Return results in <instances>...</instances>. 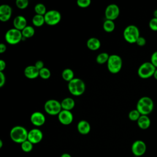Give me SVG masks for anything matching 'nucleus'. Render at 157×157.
Masks as SVG:
<instances>
[{"mask_svg": "<svg viewBox=\"0 0 157 157\" xmlns=\"http://www.w3.org/2000/svg\"><path fill=\"white\" fill-rule=\"evenodd\" d=\"M67 87L69 91L75 96H79L83 94L86 88L84 82L78 78H74L70 81Z\"/></svg>", "mask_w": 157, "mask_h": 157, "instance_id": "3", "label": "nucleus"}, {"mask_svg": "<svg viewBox=\"0 0 157 157\" xmlns=\"http://www.w3.org/2000/svg\"><path fill=\"white\" fill-rule=\"evenodd\" d=\"M154 103L153 100L148 96L140 98L137 101L136 109L142 115H148L153 110Z\"/></svg>", "mask_w": 157, "mask_h": 157, "instance_id": "2", "label": "nucleus"}, {"mask_svg": "<svg viewBox=\"0 0 157 157\" xmlns=\"http://www.w3.org/2000/svg\"><path fill=\"white\" fill-rule=\"evenodd\" d=\"M24 75L29 79H34L39 76V71L34 65H30L25 67L24 70Z\"/></svg>", "mask_w": 157, "mask_h": 157, "instance_id": "16", "label": "nucleus"}, {"mask_svg": "<svg viewBox=\"0 0 157 157\" xmlns=\"http://www.w3.org/2000/svg\"><path fill=\"white\" fill-rule=\"evenodd\" d=\"M87 47L92 51L98 50L101 47V42L96 37H91L88 39L86 42Z\"/></svg>", "mask_w": 157, "mask_h": 157, "instance_id": "20", "label": "nucleus"}, {"mask_svg": "<svg viewBox=\"0 0 157 157\" xmlns=\"http://www.w3.org/2000/svg\"><path fill=\"white\" fill-rule=\"evenodd\" d=\"M6 48H7L6 45L4 44L1 43L0 44V53H3L4 52H5L6 50Z\"/></svg>", "mask_w": 157, "mask_h": 157, "instance_id": "39", "label": "nucleus"}, {"mask_svg": "<svg viewBox=\"0 0 157 157\" xmlns=\"http://www.w3.org/2000/svg\"><path fill=\"white\" fill-rule=\"evenodd\" d=\"M23 39L21 31L15 28L9 29L5 34L6 42L10 45H15L19 43Z\"/></svg>", "mask_w": 157, "mask_h": 157, "instance_id": "8", "label": "nucleus"}, {"mask_svg": "<svg viewBox=\"0 0 157 157\" xmlns=\"http://www.w3.org/2000/svg\"><path fill=\"white\" fill-rule=\"evenodd\" d=\"M34 11L36 14L44 16L45 14L47 13L46 7L44 4L42 3H38L34 6Z\"/></svg>", "mask_w": 157, "mask_h": 157, "instance_id": "27", "label": "nucleus"}, {"mask_svg": "<svg viewBox=\"0 0 157 157\" xmlns=\"http://www.w3.org/2000/svg\"><path fill=\"white\" fill-rule=\"evenodd\" d=\"M153 77L157 80V69L155 70V73L153 74Z\"/></svg>", "mask_w": 157, "mask_h": 157, "instance_id": "41", "label": "nucleus"}, {"mask_svg": "<svg viewBox=\"0 0 157 157\" xmlns=\"http://www.w3.org/2000/svg\"><path fill=\"white\" fill-rule=\"evenodd\" d=\"M77 131L82 135L88 134L91 130V126L90 123L86 120H80L77 126Z\"/></svg>", "mask_w": 157, "mask_h": 157, "instance_id": "18", "label": "nucleus"}, {"mask_svg": "<svg viewBox=\"0 0 157 157\" xmlns=\"http://www.w3.org/2000/svg\"><path fill=\"white\" fill-rule=\"evenodd\" d=\"M33 145L34 144H33L31 142L27 140L23 142L22 144H21V148L24 152L28 153L32 151L33 148Z\"/></svg>", "mask_w": 157, "mask_h": 157, "instance_id": "28", "label": "nucleus"}, {"mask_svg": "<svg viewBox=\"0 0 157 157\" xmlns=\"http://www.w3.org/2000/svg\"><path fill=\"white\" fill-rule=\"evenodd\" d=\"M58 118L62 124L69 125L73 121L74 116L71 111L62 109L58 115Z\"/></svg>", "mask_w": 157, "mask_h": 157, "instance_id": "13", "label": "nucleus"}, {"mask_svg": "<svg viewBox=\"0 0 157 157\" xmlns=\"http://www.w3.org/2000/svg\"><path fill=\"white\" fill-rule=\"evenodd\" d=\"M123 35L126 42L130 44L136 43L138 38L140 37L139 29L136 26L130 25L125 28L123 31Z\"/></svg>", "mask_w": 157, "mask_h": 157, "instance_id": "4", "label": "nucleus"}, {"mask_svg": "<svg viewBox=\"0 0 157 157\" xmlns=\"http://www.w3.org/2000/svg\"><path fill=\"white\" fill-rule=\"evenodd\" d=\"M43 139V133L38 128H34L28 131V140L33 144L39 143Z\"/></svg>", "mask_w": 157, "mask_h": 157, "instance_id": "12", "label": "nucleus"}, {"mask_svg": "<svg viewBox=\"0 0 157 157\" xmlns=\"http://www.w3.org/2000/svg\"><path fill=\"white\" fill-rule=\"evenodd\" d=\"M6 83V76L3 72H0V87H2Z\"/></svg>", "mask_w": 157, "mask_h": 157, "instance_id": "36", "label": "nucleus"}, {"mask_svg": "<svg viewBox=\"0 0 157 157\" xmlns=\"http://www.w3.org/2000/svg\"><path fill=\"white\" fill-rule=\"evenodd\" d=\"M50 76H51V72L48 68L44 67V68H42L39 71V77L42 79H44V80L48 79L50 77Z\"/></svg>", "mask_w": 157, "mask_h": 157, "instance_id": "29", "label": "nucleus"}, {"mask_svg": "<svg viewBox=\"0 0 157 157\" xmlns=\"http://www.w3.org/2000/svg\"><path fill=\"white\" fill-rule=\"evenodd\" d=\"M156 68L150 62L143 63L138 68L137 74L142 78H148L151 76L155 72Z\"/></svg>", "mask_w": 157, "mask_h": 157, "instance_id": "6", "label": "nucleus"}, {"mask_svg": "<svg viewBox=\"0 0 157 157\" xmlns=\"http://www.w3.org/2000/svg\"><path fill=\"white\" fill-rule=\"evenodd\" d=\"M60 157H72V156H71L70 154H69V153H63V154L60 156Z\"/></svg>", "mask_w": 157, "mask_h": 157, "instance_id": "40", "label": "nucleus"}, {"mask_svg": "<svg viewBox=\"0 0 157 157\" xmlns=\"http://www.w3.org/2000/svg\"><path fill=\"white\" fill-rule=\"evenodd\" d=\"M31 123L36 126H41L45 122V117L44 114L40 112H34L30 117Z\"/></svg>", "mask_w": 157, "mask_h": 157, "instance_id": "14", "label": "nucleus"}, {"mask_svg": "<svg viewBox=\"0 0 157 157\" xmlns=\"http://www.w3.org/2000/svg\"><path fill=\"white\" fill-rule=\"evenodd\" d=\"M91 4L90 0H77V4L78 7L81 8L88 7Z\"/></svg>", "mask_w": 157, "mask_h": 157, "instance_id": "32", "label": "nucleus"}, {"mask_svg": "<svg viewBox=\"0 0 157 157\" xmlns=\"http://www.w3.org/2000/svg\"><path fill=\"white\" fill-rule=\"evenodd\" d=\"M140 115H141L140 113L137 109H134L129 112V113L128 114V117L130 120L135 121L138 120V119L140 118Z\"/></svg>", "mask_w": 157, "mask_h": 157, "instance_id": "30", "label": "nucleus"}, {"mask_svg": "<svg viewBox=\"0 0 157 157\" xmlns=\"http://www.w3.org/2000/svg\"><path fill=\"white\" fill-rule=\"evenodd\" d=\"M32 23L33 25L36 27L42 26L44 23H45L44 16L36 14L32 18Z\"/></svg>", "mask_w": 157, "mask_h": 157, "instance_id": "23", "label": "nucleus"}, {"mask_svg": "<svg viewBox=\"0 0 157 157\" xmlns=\"http://www.w3.org/2000/svg\"><path fill=\"white\" fill-rule=\"evenodd\" d=\"M115 23L113 21L110 20H105L103 23V29L107 33H111L115 29Z\"/></svg>", "mask_w": 157, "mask_h": 157, "instance_id": "25", "label": "nucleus"}, {"mask_svg": "<svg viewBox=\"0 0 157 157\" xmlns=\"http://www.w3.org/2000/svg\"><path fill=\"white\" fill-rule=\"evenodd\" d=\"M107 65L108 70L112 74H117L121 69L123 61L119 55L113 54L110 55L107 63Z\"/></svg>", "mask_w": 157, "mask_h": 157, "instance_id": "5", "label": "nucleus"}, {"mask_svg": "<svg viewBox=\"0 0 157 157\" xmlns=\"http://www.w3.org/2000/svg\"><path fill=\"white\" fill-rule=\"evenodd\" d=\"M153 16L155 18H157V9H156L154 12H153Z\"/></svg>", "mask_w": 157, "mask_h": 157, "instance_id": "42", "label": "nucleus"}, {"mask_svg": "<svg viewBox=\"0 0 157 157\" xmlns=\"http://www.w3.org/2000/svg\"><path fill=\"white\" fill-rule=\"evenodd\" d=\"M6 62L4 60L1 59L0 60V72H3V71L6 68Z\"/></svg>", "mask_w": 157, "mask_h": 157, "instance_id": "38", "label": "nucleus"}, {"mask_svg": "<svg viewBox=\"0 0 157 157\" xmlns=\"http://www.w3.org/2000/svg\"><path fill=\"white\" fill-rule=\"evenodd\" d=\"M12 7L7 4H2L0 6V20L2 22L7 21L11 17Z\"/></svg>", "mask_w": 157, "mask_h": 157, "instance_id": "15", "label": "nucleus"}, {"mask_svg": "<svg viewBox=\"0 0 157 157\" xmlns=\"http://www.w3.org/2000/svg\"><path fill=\"white\" fill-rule=\"evenodd\" d=\"M63 110L71 111L75 106V101L71 98H66L61 102Z\"/></svg>", "mask_w": 157, "mask_h": 157, "instance_id": "21", "label": "nucleus"}, {"mask_svg": "<svg viewBox=\"0 0 157 157\" xmlns=\"http://www.w3.org/2000/svg\"><path fill=\"white\" fill-rule=\"evenodd\" d=\"M137 45L138 46H140V47H143L144 46L145 44H146V40L145 39L144 37H142V36H140L138 39L137 40L136 42Z\"/></svg>", "mask_w": 157, "mask_h": 157, "instance_id": "35", "label": "nucleus"}, {"mask_svg": "<svg viewBox=\"0 0 157 157\" xmlns=\"http://www.w3.org/2000/svg\"><path fill=\"white\" fill-rule=\"evenodd\" d=\"M62 78L66 82H69L72 79L74 78V71L69 68H66L64 69L61 74Z\"/></svg>", "mask_w": 157, "mask_h": 157, "instance_id": "22", "label": "nucleus"}, {"mask_svg": "<svg viewBox=\"0 0 157 157\" xmlns=\"http://www.w3.org/2000/svg\"><path fill=\"white\" fill-rule=\"evenodd\" d=\"M45 22L49 26H55L59 23L61 19L60 12L56 10H50L44 15Z\"/></svg>", "mask_w": 157, "mask_h": 157, "instance_id": "9", "label": "nucleus"}, {"mask_svg": "<svg viewBox=\"0 0 157 157\" xmlns=\"http://www.w3.org/2000/svg\"><path fill=\"white\" fill-rule=\"evenodd\" d=\"M147 150L145 143L141 140L134 141L131 145V151L132 154L136 156H141L145 154Z\"/></svg>", "mask_w": 157, "mask_h": 157, "instance_id": "10", "label": "nucleus"}, {"mask_svg": "<svg viewBox=\"0 0 157 157\" xmlns=\"http://www.w3.org/2000/svg\"><path fill=\"white\" fill-rule=\"evenodd\" d=\"M15 4L18 9H25L28 7L29 1L28 0H17Z\"/></svg>", "mask_w": 157, "mask_h": 157, "instance_id": "31", "label": "nucleus"}, {"mask_svg": "<svg viewBox=\"0 0 157 157\" xmlns=\"http://www.w3.org/2000/svg\"><path fill=\"white\" fill-rule=\"evenodd\" d=\"M149 27L150 28L154 31H157V18H152L149 21Z\"/></svg>", "mask_w": 157, "mask_h": 157, "instance_id": "33", "label": "nucleus"}, {"mask_svg": "<svg viewBox=\"0 0 157 157\" xmlns=\"http://www.w3.org/2000/svg\"><path fill=\"white\" fill-rule=\"evenodd\" d=\"M13 25L14 28L21 31L26 26H27L26 19L22 15H18L13 19Z\"/></svg>", "mask_w": 157, "mask_h": 157, "instance_id": "17", "label": "nucleus"}, {"mask_svg": "<svg viewBox=\"0 0 157 157\" xmlns=\"http://www.w3.org/2000/svg\"><path fill=\"white\" fill-rule=\"evenodd\" d=\"M120 14V9L115 4H109L105 10V16L107 20L113 21L117 19Z\"/></svg>", "mask_w": 157, "mask_h": 157, "instance_id": "11", "label": "nucleus"}, {"mask_svg": "<svg viewBox=\"0 0 157 157\" xmlns=\"http://www.w3.org/2000/svg\"><path fill=\"white\" fill-rule=\"evenodd\" d=\"M137 125L141 129H148L151 124V120L148 115H140V118L137 121Z\"/></svg>", "mask_w": 157, "mask_h": 157, "instance_id": "19", "label": "nucleus"}, {"mask_svg": "<svg viewBox=\"0 0 157 157\" xmlns=\"http://www.w3.org/2000/svg\"><path fill=\"white\" fill-rule=\"evenodd\" d=\"M21 33H22L23 37H25V39L30 38L34 35L35 30L33 26H27L21 31Z\"/></svg>", "mask_w": 157, "mask_h": 157, "instance_id": "24", "label": "nucleus"}, {"mask_svg": "<svg viewBox=\"0 0 157 157\" xmlns=\"http://www.w3.org/2000/svg\"><path fill=\"white\" fill-rule=\"evenodd\" d=\"M34 66H35V67H36L39 71H40V69H42V68L44 67V62H43L42 61H41V60H38V61H37L36 62Z\"/></svg>", "mask_w": 157, "mask_h": 157, "instance_id": "37", "label": "nucleus"}, {"mask_svg": "<svg viewBox=\"0 0 157 157\" xmlns=\"http://www.w3.org/2000/svg\"><path fill=\"white\" fill-rule=\"evenodd\" d=\"M110 55L106 52H102L99 53L96 58V62L99 64H102L105 63H107Z\"/></svg>", "mask_w": 157, "mask_h": 157, "instance_id": "26", "label": "nucleus"}, {"mask_svg": "<svg viewBox=\"0 0 157 157\" xmlns=\"http://www.w3.org/2000/svg\"><path fill=\"white\" fill-rule=\"evenodd\" d=\"M150 63L157 69V51L154 52L151 56Z\"/></svg>", "mask_w": 157, "mask_h": 157, "instance_id": "34", "label": "nucleus"}, {"mask_svg": "<svg viewBox=\"0 0 157 157\" xmlns=\"http://www.w3.org/2000/svg\"><path fill=\"white\" fill-rule=\"evenodd\" d=\"M28 131L21 126H15L10 131V137L11 140L17 144H22L28 140Z\"/></svg>", "mask_w": 157, "mask_h": 157, "instance_id": "1", "label": "nucleus"}, {"mask_svg": "<svg viewBox=\"0 0 157 157\" xmlns=\"http://www.w3.org/2000/svg\"><path fill=\"white\" fill-rule=\"evenodd\" d=\"M44 110L48 115H58L62 110L61 102L55 99H49L44 104Z\"/></svg>", "mask_w": 157, "mask_h": 157, "instance_id": "7", "label": "nucleus"}, {"mask_svg": "<svg viewBox=\"0 0 157 157\" xmlns=\"http://www.w3.org/2000/svg\"><path fill=\"white\" fill-rule=\"evenodd\" d=\"M2 145H3V142L1 139H0V148L2 147Z\"/></svg>", "mask_w": 157, "mask_h": 157, "instance_id": "43", "label": "nucleus"}]
</instances>
